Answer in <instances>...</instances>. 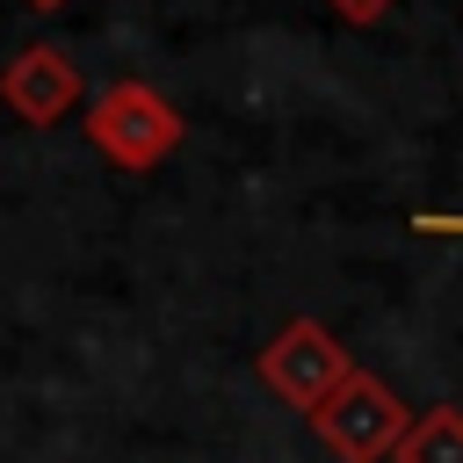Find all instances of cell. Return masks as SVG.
<instances>
[{
  "label": "cell",
  "instance_id": "obj_7",
  "mask_svg": "<svg viewBox=\"0 0 463 463\" xmlns=\"http://www.w3.org/2000/svg\"><path fill=\"white\" fill-rule=\"evenodd\" d=\"M412 232H427V239H463V217H449V210H420Z\"/></svg>",
  "mask_w": 463,
  "mask_h": 463
},
{
  "label": "cell",
  "instance_id": "obj_1",
  "mask_svg": "<svg viewBox=\"0 0 463 463\" xmlns=\"http://www.w3.org/2000/svg\"><path fill=\"white\" fill-rule=\"evenodd\" d=\"M80 123H87V145H94L109 166H123V174H152V166L174 159L181 137H188L181 109H174L152 80H109V87L87 101Z\"/></svg>",
  "mask_w": 463,
  "mask_h": 463
},
{
  "label": "cell",
  "instance_id": "obj_2",
  "mask_svg": "<svg viewBox=\"0 0 463 463\" xmlns=\"http://www.w3.org/2000/svg\"><path fill=\"white\" fill-rule=\"evenodd\" d=\"M405 398L383 383V376H369V369H354L318 412H311V434H318V449L326 456H340V463H391V449L405 441Z\"/></svg>",
  "mask_w": 463,
  "mask_h": 463
},
{
  "label": "cell",
  "instance_id": "obj_4",
  "mask_svg": "<svg viewBox=\"0 0 463 463\" xmlns=\"http://www.w3.org/2000/svg\"><path fill=\"white\" fill-rule=\"evenodd\" d=\"M80 94H87V80H80V65H72L58 43H22V51L7 58V72H0V101H7L29 130H51L58 116H72Z\"/></svg>",
  "mask_w": 463,
  "mask_h": 463
},
{
  "label": "cell",
  "instance_id": "obj_5",
  "mask_svg": "<svg viewBox=\"0 0 463 463\" xmlns=\"http://www.w3.org/2000/svg\"><path fill=\"white\" fill-rule=\"evenodd\" d=\"M391 463H463V405H427L412 412L405 441L391 449Z\"/></svg>",
  "mask_w": 463,
  "mask_h": 463
},
{
  "label": "cell",
  "instance_id": "obj_3",
  "mask_svg": "<svg viewBox=\"0 0 463 463\" xmlns=\"http://www.w3.org/2000/svg\"><path fill=\"white\" fill-rule=\"evenodd\" d=\"M253 376H260L282 405H297V412L311 420V412H318V405L354 376V354H347L318 318H289V326L253 354Z\"/></svg>",
  "mask_w": 463,
  "mask_h": 463
},
{
  "label": "cell",
  "instance_id": "obj_6",
  "mask_svg": "<svg viewBox=\"0 0 463 463\" xmlns=\"http://www.w3.org/2000/svg\"><path fill=\"white\" fill-rule=\"evenodd\" d=\"M326 7H333V14L347 22V29H376V22H383V14L398 7V0H326Z\"/></svg>",
  "mask_w": 463,
  "mask_h": 463
},
{
  "label": "cell",
  "instance_id": "obj_8",
  "mask_svg": "<svg viewBox=\"0 0 463 463\" xmlns=\"http://www.w3.org/2000/svg\"><path fill=\"white\" fill-rule=\"evenodd\" d=\"M22 7H36V14H58V7H72V0H22Z\"/></svg>",
  "mask_w": 463,
  "mask_h": 463
}]
</instances>
